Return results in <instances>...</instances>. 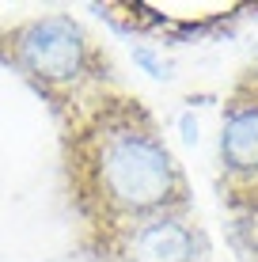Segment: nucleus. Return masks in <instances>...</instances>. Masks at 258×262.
I'll return each instance as SVG.
<instances>
[{"instance_id": "nucleus-1", "label": "nucleus", "mask_w": 258, "mask_h": 262, "mask_svg": "<svg viewBox=\"0 0 258 262\" xmlns=\"http://www.w3.org/2000/svg\"><path fill=\"white\" fill-rule=\"evenodd\" d=\"M68 183L99 239L148 216L190 209V186L156 118L122 92H103L68 122Z\"/></svg>"}, {"instance_id": "nucleus-2", "label": "nucleus", "mask_w": 258, "mask_h": 262, "mask_svg": "<svg viewBox=\"0 0 258 262\" xmlns=\"http://www.w3.org/2000/svg\"><path fill=\"white\" fill-rule=\"evenodd\" d=\"M4 57L31 80L34 88H42L57 106H68V114H76L80 106H87L91 99H99L110 76L106 53L95 46V38L80 27L73 15H38L4 34Z\"/></svg>"}, {"instance_id": "nucleus-3", "label": "nucleus", "mask_w": 258, "mask_h": 262, "mask_svg": "<svg viewBox=\"0 0 258 262\" xmlns=\"http://www.w3.org/2000/svg\"><path fill=\"white\" fill-rule=\"evenodd\" d=\"M220 186L243 213L258 216V69L232 88L217 137Z\"/></svg>"}, {"instance_id": "nucleus-4", "label": "nucleus", "mask_w": 258, "mask_h": 262, "mask_svg": "<svg viewBox=\"0 0 258 262\" xmlns=\"http://www.w3.org/2000/svg\"><path fill=\"white\" fill-rule=\"evenodd\" d=\"M118 262H209V239L190 209L137 221L103 239Z\"/></svg>"}, {"instance_id": "nucleus-5", "label": "nucleus", "mask_w": 258, "mask_h": 262, "mask_svg": "<svg viewBox=\"0 0 258 262\" xmlns=\"http://www.w3.org/2000/svg\"><path fill=\"white\" fill-rule=\"evenodd\" d=\"M247 251H251L247 258H251V262H258V239H254V243H247Z\"/></svg>"}]
</instances>
